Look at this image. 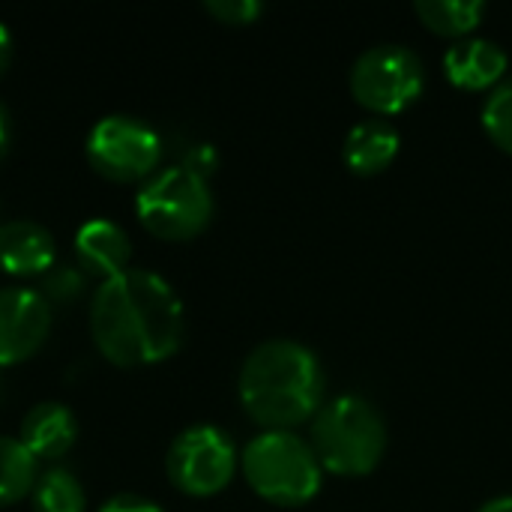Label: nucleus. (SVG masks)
<instances>
[{
    "label": "nucleus",
    "mask_w": 512,
    "mask_h": 512,
    "mask_svg": "<svg viewBox=\"0 0 512 512\" xmlns=\"http://www.w3.org/2000/svg\"><path fill=\"white\" fill-rule=\"evenodd\" d=\"M309 444L324 471L336 477H366L387 456V420L363 396H336L312 417Z\"/></svg>",
    "instance_id": "nucleus-3"
},
{
    "label": "nucleus",
    "mask_w": 512,
    "mask_h": 512,
    "mask_svg": "<svg viewBox=\"0 0 512 512\" xmlns=\"http://www.w3.org/2000/svg\"><path fill=\"white\" fill-rule=\"evenodd\" d=\"M252 492L276 507L309 504L324 483V468L309 441L297 432H261L240 453Z\"/></svg>",
    "instance_id": "nucleus-4"
},
{
    "label": "nucleus",
    "mask_w": 512,
    "mask_h": 512,
    "mask_svg": "<svg viewBox=\"0 0 512 512\" xmlns=\"http://www.w3.org/2000/svg\"><path fill=\"white\" fill-rule=\"evenodd\" d=\"M483 129L504 150L512 153V78L501 81L483 102Z\"/></svg>",
    "instance_id": "nucleus-18"
},
{
    "label": "nucleus",
    "mask_w": 512,
    "mask_h": 512,
    "mask_svg": "<svg viewBox=\"0 0 512 512\" xmlns=\"http://www.w3.org/2000/svg\"><path fill=\"white\" fill-rule=\"evenodd\" d=\"M33 510L36 512H87V495L72 471L48 468L39 474L33 486Z\"/></svg>",
    "instance_id": "nucleus-17"
},
{
    "label": "nucleus",
    "mask_w": 512,
    "mask_h": 512,
    "mask_svg": "<svg viewBox=\"0 0 512 512\" xmlns=\"http://www.w3.org/2000/svg\"><path fill=\"white\" fill-rule=\"evenodd\" d=\"M57 246L45 225L33 219L0 222V267L15 276H36L54 267Z\"/></svg>",
    "instance_id": "nucleus-11"
},
{
    "label": "nucleus",
    "mask_w": 512,
    "mask_h": 512,
    "mask_svg": "<svg viewBox=\"0 0 512 512\" xmlns=\"http://www.w3.org/2000/svg\"><path fill=\"white\" fill-rule=\"evenodd\" d=\"M510 69V54L483 36H465L456 39L444 54V72L447 78L462 90H486L498 87Z\"/></svg>",
    "instance_id": "nucleus-10"
},
{
    "label": "nucleus",
    "mask_w": 512,
    "mask_h": 512,
    "mask_svg": "<svg viewBox=\"0 0 512 512\" xmlns=\"http://www.w3.org/2000/svg\"><path fill=\"white\" fill-rule=\"evenodd\" d=\"M246 414L267 432H291L321 411L324 369L312 348L270 339L249 351L237 378Z\"/></svg>",
    "instance_id": "nucleus-2"
},
{
    "label": "nucleus",
    "mask_w": 512,
    "mask_h": 512,
    "mask_svg": "<svg viewBox=\"0 0 512 512\" xmlns=\"http://www.w3.org/2000/svg\"><path fill=\"white\" fill-rule=\"evenodd\" d=\"M399 147H402L399 129L387 123L384 117H369L348 129L345 144H342V159L354 174L375 177V174H384L396 162Z\"/></svg>",
    "instance_id": "nucleus-12"
},
{
    "label": "nucleus",
    "mask_w": 512,
    "mask_h": 512,
    "mask_svg": "<svg viewBox=\"0 0 512 512\" xmlns=\"http://www.w3.org/2000/svg\"><path fill=\"white\" fill-rule=\"evenodd\" d=\"M99 512H162L153 501H147V498H141V495H114V498H108Z\"/></svg>",
    "instance_id": "nucleus-21"
},
{
    "label": "nucleus",
    "mask_w": 512,
    "mask_h": 512,
    "mask_svg": "<svg viewBox=\"0 0 512 512\" xmlns=\"http://www.w3.org/2000/svg\"><path fill=\"white\" fill-rule=\"evenodd\" d=\"M75 258L84 270L111 279L129 270V258H132L129 234L111 219H87L75 234Z\"/></svg>",
    "instance_id": "nucleus-13"
},
{
    "label": "nucleus",
    "mask_w": 512,
    "mask_h": 512,
    "mask_svg": "<svg viewBox=\"0 0 512 512\" xmlns=\"http://www.w3.org/2000/svg\"><path fill=\"white\" fill-rule=\"evenodd\" d=\"M87 159L90 165L111 180L129 183L156 174L162 159L159 132L129 114L102 117L87 135Z\"/></svg>",
    "instance_id": "nucleus-7"
},
{
    "label": "nucleus",
    "mask_w": 512,
    "mask_h": 512,
    "mask_svg": "<svg viewBox=\"0 0 512 512\" xmlns=\"http://www.w3.org/2000/svg\"><path fill=\"white\" fill-rule=\"evenodd\" d=\"M9 60H12V33H9L6 24L0 21V75L6 72Z\"/></svg>",
    "instance_id": "nucleus-22"
},
{
    "label": "nucleus",
    "mask_w": 512,
    "mask_h": 512,
    "mask_svg": "<svg viewBox=\"0 0 512 512\" xmlns=\"http://www.w3.org/2000/svg\"><path fill=\"white\" fill-rule=\"evenodd\" d=\"M477 512H512V495H501V498H492L486 501Z\"/></svg>",
    "instance_id": "nucleus-23"
},
{
    "label": "nucleus",
    "mask_w": 512,
    "mask_h": 512,
    "mask_svg": "<svg viewBox=\"0 0 512 512\" xmlns=\"http://www.w3.org/2000/svg\"><path fill=\"white\" fill-rule=\"evenodd\" d=\"M45 291H39L45 300L48 297H57V300H66V297H75L78 288H81V276L75 270H48L45 276Z\"/></svg>",
    "instance_id": "nucleus-20"
},
{
    "label": "nucleus",
    "mask_w": 512,
    "mask_h": 512,
    "mask_svg": "<svg viewBox=\"0 0 512 512\" xmlns=\"http://www.w3.org/2000/svg\"><path fill=\"white\" fill-rule=\"evenodd\" d=\"M348 87L366 111L375 117H393L423 96L426 69L408 45L381 42L354 60Z\"/></svg>",
    "instance_id": "nucleus-6"
},
{
    "label": "nucleus",
    "mask_w": 512,
    "mask_h": 512,
    "mask_svg": "<svg viewBox=\"0 0 512 512\" xmlns=\"http://www.w3.org/2000/svg\"><path fill=\"white\" fill-rule=\"evenodd\" d=\"M204 9L222 24H237V27L252 24L264 12L261 0H207Z\"/></svg>",
    "instance_id": "nucleus-19"
},
{
    "label": "nucleus",
    "mask_w": 512,
    "mask_h": 512,
    "mask_svg": "<svg viewBox=\"0 0 512 512\" xmlns=\"http://www.w3.org/2000/svg\"><path fill=\"white\" fill-rule=\"evenodd\" d=\"M78 435V423L75 414L60 405V402H39L33 405L24 420H21V435L18 441L36 456V459H60Z\"/></svg>",
    "instance_id": "nucleus-14"
},
{
    "label": "nucleus",
    "mask_w": 512,
    "mask_h": 512,
    "mask_svg": "<svg viewBox=\"0 0 512 512\" xmlns=\"http://www.w3.org/2000/svg\"><path fill=\"white\" fill-rule=\"evenodd\" d=\"M9 114H6V108L0 105V159L6 156V150H9Z\"/></svg>",
    "instance_id": "nucleus-24"
},
{
    "label": "nucleus",
    "mask_w": 512,
    "mask_h": 512,
    "mask_svg": "<svg viewBox=\"0 0 512 512\" xmlns=\"http://www.w3.org/2000/svg\"><path fill=\"white\" fill-rule=\"evenodd\" d=\"M183 303L168 279L129 267L102 285L90 303L96 348L117 366H150L168 360L183 342Z\"/></svg>",
    "instance_id": "nucleus-1"
},
{
    "label": "nucleus",
    "mask_w": 512,
    "mask_h": 512,
    "mask_svg": "<svg viewBox=\"0 0 512 512\" xmlns=\"http://www.w3.org/2000/svg\"><path fill=\"white\" fill-rule=\"evenodd\" d=\"M51 327L48 300L33 288H0V366L33 357Z\"/></svg>",
    "instance_id": "nucleus-9"
},
{
    "label": "nucleus",
    "mask_w": 512,
    "mask_h": 512,
    "mask_svg": "<svg viewBox=\"0 0 512 512\" xmlns=\"http://www.w3.org/2000/svg\"><path fill=\"white\" fill-rule=\"evenodd\" d=\"M135 210L150 234L162 240H189L210 225L213 192L204 174L186 165H168L144 180L135 195Z\"/></svg>",
    "instance_id": "nucleus-5"
},
{
    "label": "nucleus",
    "mask_w": 512,
    "mask_h": 512,
    "mask_svg": "<svg viewBox=\"0 0 512 512\" xmlns=\"http://www.w3.org/2000/svg\"><path fill=\"white\" fill-rule=\"evenodd\" d=\"M171 483L195 498L222 492L237 471V450L219 426H189L183 429L165 459Z\"/></svg>",
    "instance_id": "nucleus-8"
},
{
    "label": "nucleus",
    "mask_w": 512,
    "mask_h": 512,
    "mask_svg": "<svg viewBox=\"0 0 512 512\" xmlns=\"http://www.w3.org/2000/svg\"><path fill=\"white\" fill-rule=\"evenodd\" d=\"M414 12L432 33L465 39L471 30L480 27L486 15V3L483 0H417Z\"/></svg>",
    "instance_id": "nucleus-15"
},
{
    "label": "nucleus",
    "mask_w": 512,
    "mask_h": 512,
    "mask_svg": "<svg viewBox=\"0 0 512 512\" xmlns=\"http://www.w3.org/2000/svg\"><path fill=\"white\" fill-rule=\"evenodd\" d=\"M39 480V459L9 435H0V507L21 501Z\"/></svg>",
    "instance_id": "nucleus-16"
}]
</instances>
